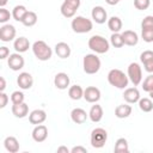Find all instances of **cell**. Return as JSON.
I'll use <instances>...</instances> for the list:
<instances>
[{
  "label": "cell",
  "mask_w": 153,
  "mask_h": 153,
  "mask_svg": "<svg viewBox=\"0 0 153 153\" xmlns=\"http://www.w3.org/2000/svg\"><path fill=\"white\" fill-rule=\"evenodd\" d=\"M71 152L72 153H87V149L85 147H82V146H75V147H73L71 149Z\"/></svg>",
  "instance_id": "obj_43"
},
{
  "label": "cell",
  "mask_w": 153,
  "mask_h": 153,
  "mask_svg": "<svg viewBox=\"0 0 153 153\" xmlns=\"http://www.w3.org/2000/svg\"><path fill=\"white\" fill-rule=\"evenodd\" d=\"M91 16H92V19L97 24H104L108 20V13L104 10V7H102V6H94L92 8Z\"/></svg>",
  "instance_id": "obj_13"
},
{
  "label": "cell",
  "mask_w": 153,
  "mask_h": 153,
  "mask_svg": "<svg viewBox=\"0 0 153 153\" xmlns=\"http://www.w3.org/2000/svg\"><path fill=\"white\" fill-rule=\"evenodd\" d=\"M11 17H12V13H10L8 10H6L5 7L0 8V23L1 24H5L6 22H8Z\"/></svg>",
  "instance_id": "obj_37"
},
{
  "label": "cell",
  "mask_w": 153,
  "mask_h": 153,
  "mask_svg": "<svg viewBox=\"0 0 153 153\" xmlns=\"http://www.w3.org/2000/svg\"><path fill=\"white\" fill-rule=\"evenodd\" d=\"M22 23H23V25H25V26H33L36 23H37V14L35 13V12H32V11H27V13L25 14V17L23 18V20H22Z\"/></svg>",
  "instance_id": "obj_30"
},
{
  "label": "cell",
  "mask_w": 153,
  "mask_h": 153,
  "mask_svg": "<svg viewBox=\"0 0 153 153\" xmlns=\"http://www.w3.org/2000/svg\"><path fill=\"white\" fill-rule=\"evenodd\" d=\"M24 99H25L24 93L20 92V91H14V92H12V94H11V102H12V104H20V103H24Z\"/></svg>",
  "instance_id": "obj_33"
},
{
  "label": "cell",
  "mask_w": 153,
  "mask_h": 153,
  "mask_svg": "<svg viewBox=\"0 0 153 153\" xmlns=\"http://www.w3.org/2000/svg\"><path fill=\"white\" fill-rule=\"evenodd\" d=\"M12 114L17 118H24L29 114V105L26 103H20V104H13L12 105Z\"/></svg>",
  "instance_id": "obj_20"
},
{
  "label": "cell",
  "mask_w": 153,
  "mask_h": 153,
  "mask_svg": "<svg viewBox=\"0 0 153 153\" xmlns=\"http://www.w3.org/2000/svg\"><path fill=\"white\" fill-rule=\"evenodd\" d=\"M122 38H123V42L126 45H136L137 42H139V36L135 31H131V30H126L122 32Z\"/></svg>",
  "instance_id": "obj_19"
},
{
  "label": "cell",
  "mask_w": 153,
  "mask_h": 153,
  "mask_svg": "<svg viewBox=\"0 0 153 153\" xmlns=\"http://www.w3.org/2000/svg\"><path fill=\"white\" fill-rule=\"evenodd\" d=\"M114 151L116 153H128L129 152V146H128L127 139H124V137L117 139V141L115 143V147H114Z\"/></svg>",
  "instance_id": "obj_29"
},
{
  "label": "cell",
  "mask_w": 153,
  "mask_h": 153,
  "mask_svg": "<svg viewBox=\"0 0 153 153\" xmlns=\"http://www.w3.org/2000/svg\"><path fill=\"white\" fill-rule=\"evenodd\" d=\"M16 37V27L11 24H4L0 27V39L2 42H10Z\"/></svg>",
  "instance_id": "obj_10"
},
{
  "label": "cell",
  "mask_w": 153,
  "mask_h": 153,
  "mask_svg": "<svg viewBox=\"0 0 153 153\" xmlns=\"http://www.w3.org/2000/svg\"><path fill=\"white\" fill-rule=\"evenodd\" d=\"M7 102H8V96L5 92H0V108L4 109L7 105Z\"/></svg>",
  "instance_id": "obj_40"
},
{
  "label": "cell",
  "mask_w": 153,
  "mask_h": 153,
  "mask_svg": "<svg viewBox=\"0 0 153 153\" xmlns=\"http://www.w3.org/2000/svg\"><path fill=\"white\" fill-rule=\"evenodd\" d=\"M68 96H69V98L73 99V100H79L80 98L84 97V90H82V87L79 86V85H73V86H71L69 90H68Z\"/></svg>",
  "instance_id": "obj_27"
},
{
  "label": "cell",
  "mask_w": 153,
  "mask_h": 153,
  "mask_svg": "<svg viewBox=\"0 0 153 153\" xmlns=\"http://www.w3.org/2000/svg\"><path fill=\"white\" fill-rule=\"evenodd\" d=\"M88 117L92 122H99L102 118H103V109L100 105L98 104H94L91 106L90 109V112H88Z\"/></svg>",
  "instance_id": "obj_24"
},
{
  "label": "cell",
  "mask_w": 153,
  "mask_h": 153,
  "mask_svg": "<svg viewBox=\"0 0 153 153\" xmlns=\"http://www.w3.org/2000/svg\"><path fill=\"white\" fill-rule=\"evenodd\" d=\"M123 98L128 104H134L140 100V92L136 87H128L123 92Z\"/></svg>",
  "instance_id": "obj_15"
},
{
  "label": "cell",
  "mask_w": 153,
  "mask_h": 153,
  "mask_svg": "<svg viewBox=\"0 0 153 153\" xmlns=\"http://www.w3.org/2000/svg\"><path fill=\"white\" fill-rule=\"evenodd\" d=\"M55 53L61 59H67L71 55V47L66 42H59L55 45Z\"/></svg>",
  "instance_id": "obj_21"
},
{
  "label": "cell",
  "mask_w": 153,
  "mask_h": 153,
  "mask_svg": "<svg viewBox=\"0 0 153 153\" xmlns=\"http://www.w3.org/2000/svg\"><path fill=\"white\" fill-rule=\"evenodd\" d=\"M13 48L17 53H25L30 48V42L26 37H18L13 43Z\"/></svg>",
  "instance_id": "obj_22"
},
{
  "label": "cell",
  "mask_w": 153,
  "mask_h": 153,
  "mask_svg": "<svg viewBox=\"0 0 153 153\" xmlns=\"http://www.w3.org/2000/svg\"><path fill=\"white\" fill-rule=\"evenodd\" d=\"M32 139L36 142H43L48 137V128L44 124H37L32 130Z\"/></svg>",
  "instance_id": "obj_14"
},
{
  "label": "cell",
  "mask_w": 153,
  "mask_h": 153,
  "mask_svg": "<svg viewBox=\"0 0 153 153\" xmlns=\"http://www.w3.org/2000/svg\"><path fill=\"white\" fill-rule=\"evenodd\" d=\"M141 37L145 42H153V29H141Z\"/></svg>",
  "instance_id": "obj_35"
},
{
  "label": "cell",
  "mask_w": 153,
  "mask_h": 153,
  "mask_svg": "<svg viewBox=\"0 0 153 153\" xmlns=\"http://www.w3.org/2000/svg\"><path fill=\"white\" fill-rule=\"evenodd\" d=\"M32 51L36 59L39 61H48L53 55L51 48L44 41H36L32 44Z\"/></svg>",
  "instance_id": "obj_3"
},
{
  "label": "cell",
  "mask_w": 153,
  "mask_h": 153,
  "mask_svg": "<svg viewBox=\"0 0 153 153\" xmlns=\"http://www.w3.org/2000/svg\"><path fill=\"white\" fill-rule=\"evenodd\" d=\"M110 43L115 48L123 47L124 45V42H123V38H122V33H120V32H112V35L110 37Z\"/></svg>",
  "instance_id": "obj_32"
},
{
  "label": "cell",
  "mask_w": 153,
  "mask_h": 153,
  "mask_svg": "<svg viewBox=\"0 0 153 153\" xmlns=\"http://www.w3.org/2000/svg\"><path fill=\"white\" fill-rule=\"evenodd\" d=\"M57 152L60 153V152H65V153H68L69 152V149L67 148V147H65V146H61V147H59L57 148Z\"/></svg>",
  "instance_id": "obj_45"
},
{
  "label": "cell",
  "mask_w": 153,
  "mask_h": 153,
  "mask_svg": "<svg viewBox=\"0 0 153 153\" xmlns=\"http://www.w3.org/2000/svg\"><path fill=\"white\" fill-rule=\"evenodd\" d=\"M100 60L96 54H86L82 59V67L86 74H96L100 69Z\"/></svg>",
  "instance_id": "obj_4"
},
{
  "label": "cell",
  "mask_w": 153,
  "mask_h": 153,
  "mask_svg": "<svg viewBox=\"0 0 153 153\" xmlns=\"http://www.w3.org/2000/svg\"><path fill=\"white\" fill-rule=\"evenodd\" d=\"M10 56V50L7 47H0V59L4 60Z\"/></svg>",
  "instance_id": "obj_42"
},
{
  "label": "cell",
  "mask_w": 153,
  "mask_h": 153,
  "mask_svg": "<svg viewBox=\"0 0 153 153\" xmlns=\"http://www.w3.org/2000/svg\"><path fill=\"white\" fill-rule=\"evenodd\" d=\"M141 29H153V16H146L142 19Z\"/></svg>",
  "instance_id": "obj_38"
},
{
  "label": "cell",
  "mask_w": 153,
  "mask_h": 153,
  "mask_svg": "<svg viewBox=\"0 0 153 153\" xmlns=\"http://www.w3.org/2000/svg\"><path fill=\"white\" fill-rule=\"evenodd\" d=\"M24 57L20 55V53H14V54H11L8 56V60H7V65L8 67L12 69V71H19L24 67Z\"/></svg>",
  "instance_id": "obj_9"
},
{
  "label": "cell",
  "mask_w": 153,
  "mask_h": 153,
  "mask_svg": "<svg viewBox=\"0 0 153 153\" xmlns=\"http://www.w3.org/2000/svg\"><path fill=\"white\" fill-rule=\"evenodd\" d=\"M45 120H47V114L42 109H36V110L31 111L29 115V121L31 124H36V126L42 124Z\"/></svg>",
  "instance_id": "obj_16"
},
{
  "label": "cell",
  "mask_w": 153,
  "mask_h": 153,
  "mask_svg": "<svg viewBox=\"0 0 153 153\" xmlns=\"http://www.w3.org/2000/svg\"><path fill=\"white\" fill-rule=\"evenodd\" d=\"M87 117H88V114H87L84 109H81V108H75V109H73L72 112H71V118H72V121H73L74 123H76V124H82V123H85L86 120H87Z\"/></svg>",
  "instance_id": "obj_17"
},
{
  "label": "cell",
  "mask_w": 153,
  "mask_h": 153,
  "mask_svg": "<svg viewBox=\"0 0 153 153\" xmlns=\"http://www.w3.org/2000/svg\"><path fill=\"white\" fill-rule=\"evenodd\" d=\"M88 48L96 54H105L110 48V43L103 36L93 35L88 39Z\"/></svg>",
  "instance_id": "obj_2"
},
{
  "label": "cell",
  "mask_w": 153,
  "mask_h": 153,
  "mask_svg": "<svg viewBox=\"0 0 153 153\" xmlns=\"http://www.w3.org/2000/svg\"><path fill=\"white\" fill-rule=\"evenodd\" d=\"M105 1H106V4H108V5H111V6H114V5L118 4L121 0H105Z\"/></svg>",
  "instance_id": "obj_46"
},
{
  "label": "cell",
  "mask_w": 153,
  "mask_h": 153,
  "mask_svg": "<svg viewBox=\"0 0 153 153\" xmlns=\"http://www.w3.org/2000/svg\"><path fill=\"white\" fill-rule=\"evenodd\" d=\"M131 114V106L129 104H120L115 109V116L117 118H127Z\"/></svg>",
  "instance_id": "obj_25"
},
{
  "label": "cell",
  "mask_w": 153,
  "mask_h": 153,
  "mask_svg": "<svg viewBox=\"0 0 153 153\" xmlns=\"http://www.w3.org/2000/svg\"><path fill=\"white\" fill-rule=\"evenodd\" d=\"M108 27L112 31V32H120L122 29V20L121 18L112 16L111 18L108 19Z\"/></svg>",
  "instance_id": "obj_28"
},
{
  "label": "cell",
  "mask_w": 153,
  "mask_h": 153,
  "mask_svg": "<svg viewBox=\"0 0 153 153\" xmlns=\"http://www.w3.org/2000/svg\"><path fill=\"white\" fill-rule=\"evenodd\" d=\"M108 81L114 87H117V88H127L128 82H129V78L121 69L114 68V69H111L108 73Z\"/></svg>",
  "instance_id": "obj_1"
},
{
  "label": "cell",
  "mask_w": 153,
  "mask_h": 153,
  "mask_svg": "<svg viewBox=\"0 0 153 153\" xmlns=\"http://www.w3.org/2000/svg\"><path fill=\"white\" fill-rule=\"evenodd\" d=\"M69 76L68 74L63 73V72H60L55 75L54 78V85L56 86V88L59 90H66L68 86H69Z\"/></svg>",
  "instance_id": "obj_18"
},
{
  "label": "cell",
  "mask_w": 153,
  "mask_h": 153,
  "mask_svg": "<svg viewBox=\"0 0 153 153\" xmlns=\"http://www.w3.org/2000/svg\"><path fill=\"white\" fill-rule=\"evenodd\" d=\"M108 140V133L104 128H94L91 131L90 142L91 146L94 148H102Z\"/></svg>",
  "instance_id": "obj_6"
},
{
  "label": "cell",
  "mask_w": 153,
  "mask_h": 153,
  "mask_svg": "<svg viewBox=\"0 0 153 153\" xmlns=\"http://www.w3.org/2000/svg\"><path fill=\"white\" fill-rule=\"evenodd\" d=\"M139 108L143 112H149L153 110V102L151 98H140L139 100Z\"/></svg>",
  "instance_id": "obj_31"
},
{
  "label": "cell",
  "mask_w": 153,
  "mask_h": 153,
  "mask_svg": "<svg viewBox=\"0 0 153 153\" xmlns=\"http://www.w3.org/2000/svg\"><path fill=\"white\" fill-rule=\"evenodd\" d=\"M149 97H151V99H153V90L149 92Z\"/></svg>",
  "instance_id": "obj_48"
},
{
  "label": "cell",
  "mask_w": 153,
  "mask_h": 153,
  "mask_svg": "<svg viewBox=\"0 0 153 153\" xmlns=\"http://www.w3.org/2000/svg\"><path fill=\"white\" fill-rule=\"evenodd\" d=\"M26 13H27V10H26V7L24 5H17V6H14V8L12 11V17H13L14 20L22 23L23 18L25 17Z\"/></svg>",
  "instance_id": "obj_26"
},
{
  "label": "cell",
  "mask_w": 153,
  "mask_h": 153,
  "mask_svg": "<svg viewBox=\"0 0 153 153\" xmlns=\"http://www.w3.org/2000/svg\"><path fill=\"white\" fill-rule=\"evenodd\" d=\"M6 88V80L4 76H0V92H4Z\"/></svg>",
  "instance_id": "obj_44"
},
{
  "label": "cell",
  "mask_w": 153,
  "mask_h": 153,
  "mask_svg": "<svg viewBox=\"0 0 153 153\" xmlns=\"http://www.w3.org/2000/svg\"><path fill=\"white\" fill-rule=\"evenodd\" d=\"M149 5H151V0H134V6L140 11L147 10Z\"/></svg>",
  "instance_id": "obj_36"
},
{
  "label": "cell",
  "mask_w": 153,
  "mask_h": 153,
  "mask_svg": "<svg viewBox=\"0 0 153 153\" xmlns=\"http://www.w3.org/2000/svg\"><path fill=\"white\" fill-rule=\"evenodd\" d=\"M79 7L80 0H65L60 7V11L65 18H73Z\"/></svg>",
  "instance_id": "obj_7"
},
{
  "label": "cell",
  "mask_w": 153,
  "mask_h": 153,
  "mask_svg": "<svg viewBox=\"0 0 153 153\" xmlns=\"http://www.w3.org/2000/svg\"><path fill=\"white\" fill-rule=\"evenodd\" d=\"M142 63H143V67H145V71H146V72L153 73V57L145 60Z\"/></svg>",
  "instance_id": "obj_39"
},
{
  "label": "cell",
  "mask_w": 153,
  "mask_h": 153,
  "mask_svg": "<svg viewBox=\"0 0 153 153\" xmlns=\"http://www.w3.org/2000/svg\"><path fill=\"white\" fill-rule=\"evenodd\" d=\"M71 26H72L73 31L76 33H86V32H90L92 30L93 24H92L91 19H87L82 16H76L72 20Z\"/></svg>",
  "instance_id": "obj_5"
},
{
  "label": "cell",
  "mask_w": 153,
  "mask_h": 153,
  "mask_svg": "<svg viewBox=\"0 0 153 153\" xmlns=\"http://www.w3.org/2000/svg\"><path fill=\"white\" fill-rule=\"evenodd\" d=\"M6 4H7V0H0V6L1 7H4Z\"/></svg>",
  "instance_id": "obj_47"
},
{
  "label": "cell",
  "mask_w": 153,
  "mask_h": 153,
  "mask_svg": "<svg viewBox=\"0 0 153 153\" xmlns=\"http://www.w3.org/2000/svg\"><path fill=\"white\" fill-rule=\"evenodd\" d=\"M84 98L88 103H97L100 99V91L96 86H88L84 90Z\"/></svg>",
  "instance_id": "obj_12"
},
{
  "label": "cell",
  "mask_w": 153,
  "mask_h": 153,
  "mask_svg": "<svg viewBox=\"0 0 153 153\" xmlns=\"http://www.w3.org/2000/svg\"><path fill=\"white\" fill-rule=\"evenodd\" d=\"M142 90L148 93L153 90V74H149L148 76H146V79L142 82Z\"/></svg>",
  "instance_id": "obj_34"
},
{
  "label": "cell",
  "mask_w": 153,
  "mask_h": 153,
  "mask_svg": "<svg viewBox=\"0 0 153 153\" xmlns=\"http://www.w3.org/2000/svg\"><path fill=\"white\" fill-rule=\"evenodd\" d=\"M128 78L134 86H137L142 81V69L137 62H131L128 66Z\"/></svg>",
  "instance_id": "obj_8"
},
{
  "label": "cell",
  "mask_w": 153,
  "mask_h": 153,
  "mask_svg": "<svg viewBox=\"0 0 153 153\" xmlns=\"http://www.w3.org/2000/svg\"><path fill=\"white\" fill-rule=\"evenodd\" d=\"M17 84L18 86L22 88V90H29L32 87V84H33V78L30 73L27 72H23L18 75L17 78Z\"/></svg>",
  "instance_id": "obj_11"
},
{
  "label": "cell",
  "mask_w": 153,
  "mask_h": 153,
  "mask_svg": "<svg viewBox=\"0 0 153 153\" xmlns=\"http://www.w3.org/2000/svg\"><path fill=\"white\" fill-rule=\"evenodd\" d=\"M4 146H5L6 151L10 153H17L19 151V147H20L18 140L14 136H7L4 140Z\"/></svg>",
  "instance_id": "obj_23"
},
{
  "label": "cell",
  "mask_w": 153,
  "mask_h": 153,
  "mask_svg": "<svg viewBox=\"0 0 153 153\" xmlns=\"http://www.w3.org/2000/svg\"><path fill=\"white\" fill-rule=\"evenodd\" d=\"M151 57H153V51H152V50H145V51H142L141 55H140V60H141V62H143L145 60L151 59Z\"/></svg>",
  "instance_id": "obj_41"
}]
</instances>
